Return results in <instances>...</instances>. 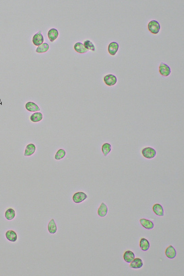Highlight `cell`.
Segmentation results:
<instances>
[{
    "mask_svg": "<svg viewBox=\"0 0 184 276\" xmlns=\"http://www.w3.org/2000/svg\"><path fill=\"white\" fill-rule=\"evenodd\" d=\"M47 229L51 234H54L57 232V226L54 219H52L49 221L47 226Z\"/></svg>",
    "mask_w": 184,
    "mask_h": 276,
    "instance_id": "cell-13",
    "label": "cell"
},
{
    "mask_svg": "<svg viewBox=\"0 0 184 276\" xmlns=\"http://www.w3.org/2000/svg\"><path fill=\"white\" fill-rule=\"evenodd\" d=\"M49 48V45L47 43H43L42 44L38 46L36 50V52L38 53H41L46 52Z\"/></svg>",
    "mask_w": 184,
    "mask_h": 276,
    "instance_id": "cell-24",
    "label": "cell"
},
{
    "mask_svg": "<svg viewBox=\"0 0 184 276\" xmlns=\"http://www.w3.org/2000/svg\"><path fill=\"white\" fill-rule=\"evenodd\" d=\"M117 79L115 75L113 74H108L104 76V81L106 85L107 86H114L117 82Z\"/></svg>",
    "mask_w": 184,
    "mask_h": 276,
    "instance_id": "cell-5",
    "label": "cell"
},
{
    "mask_svg": "<svg viewBox=\"0 0 184 276\" xmlns=\"http://www.w3.org/2000/svg\"><path fill=\"white\" fill-rule=\"evenodd\" d=\"M108 211L107 206L104 202H102L98 209V214L101 217L106 216Z\"/></svg>",
    "mask_w": 184,
    "mask_h": 276,
    "instance_id": "cell-11",
    "label": "cell"
},
{
    "mask_svg": "<svg viewBox=\"0 0 184 276\" xmlns=\"http://www.w3.org/2000/svg\"><path fill=\"white\" fill-rule=\"evenodd\" d=\"M142 156L146 158L151 159L153 158L157 155V152L154 148L147 147L142 149L141 151Z\"/></svg>",
    "mask_w": 184,
    "mask_h": 276,
    "instance_id": "cell-2",
    "label": "cell"
},
{
    "mask_svg": "<svg viewBox=\"0 0 184 276\" xmlns=\"http://www.w3.org/2000/svg\"><path fill=\"white\" fill-rule=\"evenodd\" d=\"M148 29L153 34H157L159 32L161 29L160 25L157 20L150 21L148 25Z\"/></svg>",
    "mask_w": 184,
    "mask_h": 276,
    "instance_id": "cell-1",
    "label": "cell"
},
{
    "mask_svg": "<svg viewBox=\"0 0 184 276\" xmlns=\"http://www.w3.org/2000/svg\"><path fill=\"white\" fill-rule=\"evenodd\" d=\"M74 50L80 53H85L89 51L84 46L83 44L81 43H77L74 45Z\"/></svg>",
    "mask_w": 184,
    "mask_h": 276,
    "instance_id": "cell-21",
    "label": "cell"
},
{
    "mask_svg": "<svg viewBox=\"0 0 184 276\" xmlns=\"http://www.w3.org/2000/svg\"><path fill=\"white\" fill-rule=\"evenodd\" d=\"M66 155V152L64 149H60L56 152L55 156V159L57 160H59L65 158Z\"/></svg>",
    "mask_w": 184,
    "mask_h": 276,
    "instance_id": "cell-25",
    "label": "cell"
},
{
    "mask_svg": "<svg viewBox=\"0 0 184 276\" xmlns=\"http://www.w3.org/2000/svg\"><path fill=\"white\" fill-rule=\"evenodd\" d=\"M140 247L143 251H146L150 248V244L147 239L141 238L140 240Z\"/></svg>",
    "mask_w": 184,
    "mask_h": 276,
    "instance_id": "cell-18",
    "label": "cell"
},
{
    "mask_svg": "<svg viewBox=\"0 0 184 276\" xmlns=\"http://www.w3.org/2000/svg\"><path fill=\"white\" fill-rule=\"evenodd\" d=\"M48 38L51 42H53L59 36V32L57 30L54 28L50 29L48 32Z\"/></svg>",
    "mask_w": 184,
    "mask_h": 276,
    "instance_id": "cell-19",
    "label": "cell"
},
{
    "mask_svg": "<svg viewBox=\"0 0 184 276\" xmlns=\"http://www.w3.org/2000/svg\"><path fill=\"white\" fill-rule=\"evenodd\" d=\"M166 256L169 259H173L176 257L177 252L175 248L172 245H169L165 250Z\"/></svg>",
    "mask_w": 184,
    "mask_h": 276,
    "instance_id": "cell-6",
    "label": "cell"
},
{
    "mask_svg": "<svg viewBox=\"0 0 184 276\" xmlns=\"http://www.w3.org/2000/svg\"><path fill=\"white\" fill-rule=\"evenodd\" d=\"M143 266V260L139 258H134V259L130 263L129 267L133 269H140Z\"/></svg>",
    "mask_w": 184,
    "mask_h": 276,
    "instance_id": "cell-14",
    "label": "cell"
},
{
    "mask_svg": "<svg viewBox=\"0 0 184 276\" xmlns=\"http://www.w3.org/2000/svg\"><path fill=\"white\" fill-rule=\"evenodd\" d=\"M102 152L104 157H107L111 151V146L108 143L104 144L102 146Z\"/></svg>",
    "mask_w": 184,
    "mask_h": 276,
    "instance_id": "cell-22",
    "label": "cell"
},
{
    "mask_svg": "<svg viewBox=\"0 0 184 276\" xmlns=\"http://www.w3.org/2000/svg\"><path fill=\"white\" fill-rule=\"evenodd\" d=\"M26 108L29 112H36L41 110L39 107L35 103L32 102H29L27 103L26 105Z\"/></svg>",
    "mask_w": 184,
    "mask_h": 276,
    "instance_id": "cell-15",
    "label": "cell"
},
{
    "mask_svg": "<svg viewBox=\"0 0 184 276\" xmlns=\"http://www.w3.org/2000/svg\"><path fill=\"white\" fill-rule=\"evenodd\" d=\"M36 147L33 144H30L28 145L26 147L24 153L25 157H30L34 154L36 152Z\"/></svg>",
    "mask_w": 184,
    "mask_h": 276,
    "instance_id": "cell-16",
    "label": "cell"
},
{
    "mask_svg": "<svg viewBox=\"0 0 184 276\" xmlns=\"http://www.w3.org/2000/svg\"><path fill=\"white\" fill-rule=\"evenodd\" d=\"M83 45L84 47L88 50H90L93 51H95V45L90 40H87L85 41Z\"/></svg>",
    "mask_w": 184,
    "mask_h": 276,
    "instance_id": "cell-26",
    "label": "cell"
},
{
    "mask_svg": "<svg viewBox=\"0 0 184 276\" xmlns=\"http://www.w3.org/2000/svg\"><path fill=\"white\" fill-rule=\"evenodd\" d=\"M140 224L147 230H152L154 227V224L152 221L145 218H142L140 220Z\"/></svg>",
    "mask_w": 184,
    "mask_h": 276,
    "instance_id": "cell-7",
    "label": "cell"
},
{
    "mask_svg": "<svg viewBox=\"0 0 184 276\" xmlns=\"http://www.w3.org/2000/svg\"><path fill=\"white\" fill-rule=\"evenodd\" d=\"M159 71L160 74L164 77H167L169 75H170L171 69L167 64L164 63H161L160 64L159 67Z\"/></svg>",
    "mask_w": 184,
    "mask_h": 276,
    "instance_id": "cell-4",
    "label": "cell"
},
{
    "mask_svg": "<svg viewBox=\"0 0 184 276\" xmlns=\"http://www.w3.org/2000/svg\"><path fill=\"white\" fill-rule=\"evenodd\" d=\"M123 257L125 262L130 263L135 258V255L132 251L127 250L124 253Z\"/></svg>",
    "mask_w": 184,
    "mask_h": 276,
    "instance_id": "cell-17",
    "label": "cell"
},
{
    "mask_svg": "<svg viewBox=\"0 0 184 276\" xmlns=\"http://www.w3.org/2000/svg\"><path fill=\"white\" fill-rule=\"evenodd\" d=\"M16 212L13 208H9L6 210L5 213V217L6 220H12L15 218Z\"/></svg>",
    "mask_w": 184,
    "mask_h": 276,
    "instance_id": "cell-20",
    "label": "cell"
},
{
    "mask_svg": "<svg viewBox=\"0 0 184 276\" xmlns=\"http://www.w3.org/2000/svg\"><path fill=\"white\" fill-rule=\"evenodd\" d=\"M88 198V196L83 192H76L72 196L73 201L76 203H80Z\"/></svg>",
    "mask_w": 184,
    "mask_h": 276,
    "instance_id": "cell-3",
    "label": "cell"
},
{
    "mask_svg": "<svg viewBox=\"0 0 184 276\" xmlns=\"http://www.w3.org/2000/svg\"><path fill=\"white\" fill-rule=\"evenodd\" d=\"M152 210L157 216L163 217L164 216V209L162 205L159 203L155 204L152 207Z\"/></svg>",
    "mask_w": 184,
    "mask_h": 276,
    "instance_id": "cell-10",
    "label": "cell"
},
{
    "mask_svg": "<svg viewBox=\"0 0 184 276\" xmlns=\"http://www.w3.org/2000/svg\"><path fill=\"white\" fill-rule=\"evenodd\" d=\"M6 238L11 242H15L18 240L17 233L13 230H9L5 233Z\"/></svg>",
    "mask_w": 184,
    "mask_h": 276,
    "instance_id": "cell-8",
    "label": "cell"
},
{
    "mask_svg": "<svg viewBox=\"0 0 184 276\" xmlns=\"http://www.w3.org/2000/svg\"><path fill=\"white\" fill-rule=\"evenodd\" d=\"M33 43L35 45L37 46H39L44 43V38L42 34H41V32H39L38 33L35 34L33 38Z\"/></svg>",
    "mask_w": 184,
    "mask_h": 276,
    "instance_id": "cell-9",
    "label": "cell"
},
{
    "mask_svg": "<svg viewBox=\"0 0 184 276\" xmlns=\"http://www.w3.org/2000/svg\"><path fill=\"white\" fill-rule=\"evenodd\" d=\"M119 47V44L116 42H111L109 45L108 48L109 53L112 56H114L118 51Z\"/></svg>",
    "mask_w": 184,
    "mask_h": 276,
    "instance_id": "cell-12",
    "label": "cell"
},
{
    "mask_svg": "<svg viewBox=\"0 0 184 276\" xmlns=\"http://www.w3.org/2000/svg\"><path fill=\"white\" fill-rule=\"evenodd\" d=\"M43 119V115L41 113L35 112L31 116V120L33 122H37L42 120Z\"/></svg>",
    "mask_w": 184,
    "mask_h": 276,
    "instance_id": "cell-23",
    "label": "cell"
}]
</instances>
